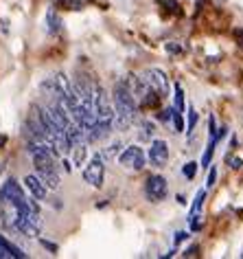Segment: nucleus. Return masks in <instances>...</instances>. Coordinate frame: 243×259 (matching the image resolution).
Returning a JSON list of instances; mask_svg holds the SVG:
<instances>
[{"label":"nucleus","mask_w":243,"mask_h":259,"mask_svg":"<svg viewBox=\"0 0 243 259\" xmlns=\"http://www.w3.org/2000/svg\"><path fill=\"white\" fill-rule=\"evenodd\" d=\"M112 106H114V127L118 130H130L136 121L138 112V103L134 99V95L130 93V88L120 79L118 83H114L112 90Z\"/></svg>","instance_id":"1"},{"label":"nucleus","mask_w":243,"mask_h":259,"mask_svg":"<svg viewBox=\"0 0 243 259\" xmlns=\"http://www.w3.org/2000/svg\"><path fill=\"white\" fill-rule=\"evenodd\" d=\"M118 163L123 165L125 169L140 171V169H145V165H147V156H145L143 147H138V145H130V147H125V150L120 152Z\"/></svg>","instance_id":"2"},{"label":"nucleus","mask_w":243,"mask_h":259,"mask_svg":"<svg viewBox=\"0 0 243 259\" xmlns=\"http://www.w3.org/2000/svg\"><path fill=\"white\" fill-rule=\"evenodd\" d=\"M103 178H105V158H103V154H94L92 160L84 169V180L92 187H101L103 185Z\"/></svg>","instance_id":"3"},{"label":"nucleus","mask_w":243,"mask_h":259,"mask_svg":"<svg viewBox=\"0 0 243 259\" xmlns=\"http://www.w3.org/2000/svg\"><path fill=\"white\" fill-rule=\"evenodd\" d=\"M167 193H169V185H167V180H164L162 176H149L147 178V183H145V196L149 202H162L164 198H167Z\"/></svg>","instance_id":"4"},{"label":"nucleus","mask_w":243,"mask_h":259,"mask_svg":"<svg viewBox=\"0 0 243 259\" xmlns=\"http://www.w3.org/2000/svg\"><path fill=\"white\" fill-rule=\"evenodd\" d=\"M143 79L149 88L158 90L162 97H169V77L162 68H147L143 73Z\"/></svg>","instance_id":"5"},{"label":"nucleus","mask_w":243,"mask_h":259,"mask_svg":"<svg viewBox=\"0 0 243 259\" xmlns=\"http://www.w3.org/2000/svg\"><path fill=\"white\" fill-rule=\"evenodd\" d=\"M147 160H149L151 167H164L169 160V143L162 139H151V147L147 152Z\"/></svg>","instance_id":"6"},{"label":"nucleus","mask_w":243,"mask_h":259,"mask_svg":"<svg viewBox=\"0 0 243 259\" xmlns=\"http://www.w3.org/2000/svg\"><path fill=\"white\" fill-rule=\"evenodd\" d=\"M22 198H27V196H24L22 187L18 185V180H14V178H9L7 183L3 185V189H0V200H3V202H9L11 206L16 202H20Z\"/></svg>","instance_id":"7"},{"label":"nucleus","mask_w":243,"mask_h":259,"mask_svg":"<svg viewBox=\"0 0 243 259\" xmlns=\"http://www.w3.org/2000/svg\"><path fill=\"white\" fill-rule=\"evenodd\" d=\"M35 176L46 185L48 191L59 189V174H57L55 167H35Z\"/></svg>","instance_id":"8"},{"label":"nucleus","mask_w":243,"mask_h":259,"mask_svg":"<svg viewBox=\"0 0 243 259\" xmlns=\"http://www.w3.org/2000/svg\"><path fill=\"white\" fill-rule=\"evenodd\" d=\"M22 183H24V187H27V191H29L35 200H46L48 189H46V185H44L42 180L35 176V174H29V176H24Z\"/></svg>","instance_id":"9"},{"label":"nucleus","mask_w":243,"mask_h":259,"mask_svg":"<svg viewBox=\"0 0 243 259\" xmlns=\"http://www.w3.org/2000/svg\"><path fill=\"white\" fill-rule=\"evenodd\" d=\"M46 29L50 35H59L62 33V18L55 9H48L46 11Z\"/></svg>","instance_id":"10"},{"label":"nucleus","mask_w":243,"mask_h":259,"mask_svg":"<svg viewBox=\"0 0 243 259\" xmlns=\"http://www.w3.org/2000/svg\"><path fill=\"white\" fill-rule=\"evenodd\" d=\"M215 145H217V134H210L208 145H206V152L202 154V167H208L210 165V160H213V154H215Z\"/></svg>","instance_id":"11"},{"label":"nucleus","mask_w":243,"mask_h":259,"mask_svg":"<svg viewBox=\"0 0 243 259\" xmlns=\"http://www.w3.org/2000/svg\"><path fill=\"white\" fill-rule=\"evenodd\" d=\"M73 150H75L73 163L81 167V165L86 163V158H88V147H86V143H79V145H73Z\"/></svg>","instance_id":"12"},{"label":"nucleus","mask_w":243,"mask_h":259,"mask_svg":"<svg viewBox=\"0 0 243 259\" xmlns=\"http://www.w3.org/2000/svg\"><path fill=\"white\" fill-rule=\"evenodd\" d=\"M204 200H206V189H200V191H197V196H195V200H193V204H191V209H189V220L202 211Z\"/></svg>","instance_id":"13"},{"label":"nucleus","mask_w":243,"mask_h":259,"mask_svg":"<svg viewBox=\"0 0 243 259\" xmlns=\"http://www.w3.org/2000/svg\"><path fill=\"white\" fill-rule=\"evenodd\" d=\"M153 134H156V123H151V121H147V119L140 121V139L151 141Z\"/></svg>","instance_id":"14"},{"label":"nucleus","mask_w":243,"mask_h":259,"mask_svg":"<svg viewBox=\"0 0 243 259\" xmlns=\"http://www.w3.org/2000/svg\"><path fill=\"white\" fill-rule=\"evenodd\" d=\"M120 147H123V143H120V141H116V143L107 145L101 154H103V158H105V160H114V158H116V154L120 152Z\"/></svg>","instance_id":"15"},{"label":"nucleus","mask_w":243,"mask_h":259,"mask_svg":"<svg viewBox=\"0 0 243 259\" xmlns=\"http://www.w3.org/2000/svg\"><path fill=\"white\" fill-rule=\"evenodd\" d=\"M177 112H184V108H187V101H184V90L180 83H175V106H173Z\"/></svg>","instance_id":"16"},{"label":"nucleus","mask_w":243,"mask_h":259,"mask_svg":"<svg viewBox=\"0 0 243 259\" xmlns=\"http://www.w3.org/2000/svg\"><path fill=\"white\" fill-rule=\"evenodd\" d=\"M197 121H200V114L195 112V108L193 106H189V123H187V132L189 134H193V130L197 125Z\"/></svg>","instance_id":"17"},{"label":"nucleus","mask_w":243,"mask_h":259,"mask_svg":"<svg viewBox=\"0 0 243 259\" xmlns=\"http://www.w3.org/2000/svg\"><path fill=\"white\" fill-rule=\"evenodd\" d=\"M171 119H173V127L175 132H184V121H182V112H177L173 108V114H171Z\"/></svg>","instance_id":"18"},{"label":"nucleus","mask_w":243,"mask_h":259,"mask_svg":"<svg viewBox=\"0 0 243 259\" xmlns=\"http://www.w3.org/2000/svg\"><path fill=\"white\" fill-rule=\"evenodd\" d=\"M195 171H197V163H193V160H189V163L182 167V174L187 178H195Z\"/></svg>","instance_id":"19"},{"label":"nucleus","mask_w":243,"mask_h":259,"mask_svg":"<svg viewBox=\"0 0 243 259\" xmlns=\"http://www.w3.org/2000/svg\"><path fill=\"white\" fill-rule=\"evenodd\" d=\"M228 163H230V167H232V169H241V167H243V160H241L239 156H232V158L228 156Z\"/></svg>","instance_id":"20"},{"label":"nucleus","mask_w":243,"mask_h":259,"mask_svg":"<svg viewBox=\"0 0 243 259\" xmlns=\"http://www.w3.org/2000/svg\"><path fill=\"white\" fill-rule=\"evenodd\" d=\"M40 244L44 246V248H46V250H50V252H53V255H55V252H57V244H53V242H48V239H40Z\"/></svg>","instance_id":"21"},{"label":"nucleus","mask_w":243,"mask_h":259,"mask_svg":"<svg viewBox=\"0 0 243 259\" xmlns=\"http://www.w3.org/2000/svg\"><path fill=\"white\" fill-rule=\"evenodd\" d=\"M197 250H200V246H197V244H193V246H189V248L184 250L182 255H184V257H195V255H197Z\"/></svg>","instance_id":"22"},{"label":"nucleus","mask_w":243,"mask_h":259,"mask_svg":"<svg viewBox=\"0 0 243 259\" xmlns=\"http://www.w3.org/2000/svg\"><path fill=\"white\" fill-rule=\"evenodd\" d=\"M11 257H14L11 255V250L5 244H0V259H11Z\"/></svg>","instance_id":"23"},{"label":"nucleus","mask_w":243,"mask_h":259,"mask_svg":"<svg viewBox=\"0 0 243 259\" xmlns=\"http://www.w3.org/2000/svg\"><path fill=\"white\" fill-rule=\"evenodd\" d=\"M187 237H189V233H187V231H177V233H175V244H182Z\"/></svg>","instance_id":"24"},{"label":"nucleus","mask_w":243,"mask_h":259,"mask_svg":"<svg viewBox=\"0 0 243 259\" xmlns=\"http://www.w3.org/2000/svg\"><path fill=\"white\" fill-rule=\"evenodd\" d=\"M215 180H217V169L213 167V169L208 171V183H206V185H208V187H213V185H215Z\"/></svg>","instance_id":"25"},{"label":"nucleus","mask_w":243,"mask_h":259,"mask_svg":"<svg viewBox=\"0 0 243 259\" xmlns=\"http://www.w3.org/2000/svg\"><path fill=\"white\" fill-rule=\"evenodd\" d=\"M226 134H228V127H226V125H221L219 130H217V141H221L223 137H226Z\"/></svg>","instance_id":"26"},{"label":"nucleus","mask_w":243,"mask_h":259,"mask_svg":"<svg viewBox=\"0 0 243 259\" xmlns=\"http://www.w3.org/2000/svg\"><path fill=\"white\" fill-rule=\"evenodd\" d=\"M167 51L169 53H180V47L177 44H167Z\"/></svg>","instance_id":"27"},{"label":"nucleus","mask_w":243,"mask_h":259,"mask_svg":"<svg viewBox=\"0 0 243 259\" xmlns=\"http://www.w3.org/2000/svg\"><path fill=\"white\" fill-rule=\"evenodd\" d=\"M234 37H236V40H241L239 44L243 47V29H234Z\"/></svg>","instance_id":"28"},{"label":"nucleus","mask_w":243,"mask_h":259,"mask_svg":"<svg viewBox=\"0 0 243 259\" xmlns=\"http://www.w3.org/2000/svg\"><path fill=\"white\" fill-rule=\"evenodd\" d=\"M0 31H3V33H7V20H0Z\"/></svg>","instance_id":"29"},{"label":"nucleus","mask_w":243,"mask_h":259,"mask_svg":"<svg viewBox=\"0 0 243 259\" xmlns=\"http://www.w3.org/2000/svg\"><path fill=\"white\" fill-rule=\"evenodd\" d=\"M62 167H64V171H70V163H68V160H66V158H64V160H62Z\"/></svg>","instance_id":"30"},{"label":"nucleus","mask_w":243,"mask_h":259,"mask_svg":"<svg viewBox=\"0 0 243 259\" xmlns=\"http://www.w3.org/2000/svg\"><path fill=\"white\" fill-rule=\"evenodd\" d=\"M5 141H7V139H5V137H0V147H3V145H5Z\"/></svg>","instance_id":"31"}]
</instances>
